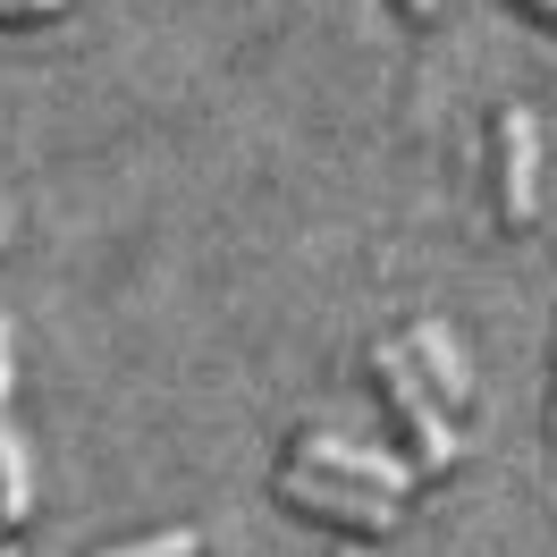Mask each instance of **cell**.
<instances>
[{
	"instance_id": "6da1fadb",
	"label": "cell",
	"mask_w": 557,
	"mask_h": 557,
	"mask_svg": "<svg viewBox=\"0 0 557 557\" xmlns=\"http://www.w3.org/2000/svg\"><path fill=\"white\" fill-rule=\"evenodd\" d=\"M372 388H381V406H388V422H397V440L414 448V473H448L456 456H465L448 406L431 397V381L414 372V355H406V347H372Z\"/></svg>"
},
{
	"instance_id": "7a4b0ae2",
	"label": "cell",
	"mask_w": 557,
	"mask_h": 557,
	"mask_svg": "<svg viewBox=\"0 0 557 557\" xmlns=\"http://www.w3.org/2000/svg\"><path fill=\"white\" fill-rule=\"evenodd\" d=\"M490 211H498V228H532V211H541V119L523 102L490 110Z\"/></svg>"
},
{
	"instance_id": "3957f363",
	"label": "cell",
	"mask_w": 557,
	"mask_h": 557,
	"mask_svg": "<svg viewBox=\"0 0 557 557\" xmlns=\"http://www.w3.org/2000/svg\"><path fill=\"white\" fill-rule=\"evenodd\" d=\"M278 507L321 516V523H338V532H388L397 523V490L347 482V473H313V465H278Z\"/></svg>"
},
{
	"instance_id": "277c9868",
	"label": "cell",
	"mask_w": 557,
	"mask_h": 557,
	"mask_svg": "<svg viewBox=\"0 0 557 557\" xmlns=\"http://www.w3.org/2000/svg\"><path fill=\"white\" fill-rule=\"evenodd\" d=\"M287 465H313V473H347V482H372V490H397L414 482V465L388 448H355V440H330V431H296L287 440Z\"/></svg>"
},
{
	"instance_id": "5b68a950",
	"label": "cell",
	"mask_w": 557,
	"mask_h": 557,
	"mask_svg": "<svg viewBox=\"0 0 557 557\" xmlns=\"http://www.w3.org/2000/svg\"><path fill=\"white\" fill-rule=\"evenodd\" d=\"M406 355H414V372L431 381V397H440L448 414H465V406H473V372H465V347H456L440 321H414V330H406Z\"/></svg>"
},
{
	"instance_id": "8992f818",
	"label": "cell",
	"mask_w": 557,
	"mask_h": 557,
	"mask_svg": "<svg viewBox=\"0 0 557 557\" xmlns=\"http://www.w3.org/2000/svg\"><path fill=\"white\" fill-rule=\"evenodd\" d=\"M35 507V473H26V440H17V422L0 406V532H17Z\"/></svg>"
},
{
	"instance_id": "52a82bcc",
	"label": "cell",
	"mask_w": 557,
	"mask_h": 557,
	"mask_svg": "<svg viewBox=\"0 0 557 557\" xmlns=\"http://www.w3.org/2000/svg\"><path fill=\"white\" fill-rule=\"evenodd\" d=\"M94 557H203V532H152V541H119Z\"/></svg>"
},
{
	"instance_id": "ba28073f",
	"label": "cell",
	"mask_w": 557,
	"mask_h": 557,
	"mask_svg": "<svg viewBox=\"0 0 557 557\" xmlns=\"http://www.w3.org/2000/svg\"><path fill=\"white\" fill-rule=\"evenodd\" d=\"M60 9H76V0H0V26H42Z\"/></svg>"
},
{
	"instance_id": "9c48e42d",
	"label": "cell",
	"mask_w": 557,
	"mask_h": 557,
	"mask_svg": "<svg viewBox=\"0 0 557 557\" xmlns=\"http://www.w3.org/2000/svg\"><path fill=\"white\" fill-rule=\"evenodd\" d=\"M397 17H406V26H431V17H440V0H397Z\"/></svg>"
},
{
	"instance_id": "30bf717a",
	"label": "cell",
	"mask_w": 557,
	"mask_h": 557,
	"mask_svg": "<svg viewBox=\"0 0 557 557\" xmlns=\"http://www.w3.org/2000/svg\"><path fill=\"white\" fill-rule=\"evenodd\" d=\"M516 9H523V17H541V26L557 35V0H516Z\"/></svg>"
},
{
	"instance_id": "8fae6325",
	"label": "cell",
	"mask_w": 557,
	"mask_h": 557,
	"mask_svg": "<svg viewBox=\"0 0 557 557\" xmlns=\"http://www.w3.org/2000/svg\"><path fill=\"white\" fill-rule=\"evenodd\" d=\"M0 406H9V330H0Z\"/></svg>"
},
{
	"instance_id": "7c38bea8",
	"label": "cell",
	"mask_w": 557,
	"mask_h": 557,
	"mask_svg": "<svg viewBox=\"0 0 557 557\" xmlns=\"http://www.w3.org/2000/svg\"><path fill=\"white\" fill-rule=\"evenodd\" d=\"M338 557H363V549H355V541H347V549H338Z\"/></svg>"
},
{
	"instance_id": "4fadbf2b",
	"label": "cell",
	"mask_w": 557,
	"mask_h": 557,
	"mask_svg": "<svg viewBox=\"0 0 557 557\" xmlns=\"http://www.w3.org/2000/svg\"><path fill=\"white\" fill-rule=\"evenodd\" d=\"M549 431H557V406H549Z\"/></svg>"
},
{
	"instance_id": "5bb4252c",
	"label": "cell",
	"mask_w": 557,
	"mask_h": 557,
	"mask_svg": "<svg viewBox=\"0 0 557 557\" xmlns=\"http://www.w3.org/2000/svg\"><path fill=\"white\" fill-rule=\"evenodd\" d=\"M0 228H9V220H0Z\"/></svg>"
},
{
	"instance_id": "9a60e30c",
	"label": "cell",
	"mask_w": 557,
	"mask_h": 557,
	"mask_svg": "<svg viewBox=\"0 0 557 557\" xmlns=\"http://www.w3.org/2000/svg\"><path fill=\"white\" fill-rule=\"evenodd\" d=\"M0 557H9V549H0Z\"/></svg>"
}]
</instances>
